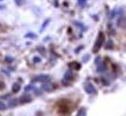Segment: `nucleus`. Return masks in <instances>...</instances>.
<instances>
[{"label": "nucleus", "instance_id": "obj_1", "mask_svg": "<svg viewBox=\"0 0 126 116\" xmlns=\"http://www.w3.org/2000/svg\"><path fill=\"white\" fill-rule=\"evenodd\" d=\"M50 80V77L48 75H39L32 78V82H48Z\"/></svg>", "mask_w": 126, "mask_h": 116}, {"label": "nucleus", "instance_id": "obj_2", "mask_svg": "<svg viewBox=\"0 0 126 116\" xmlns=\"http://www.w3.org/2000/svg\"><path fill=\"white\" fill-rule=\"evenodd\" d=\"M103 42H104V35H103L102 32H100V33H99V36H98V39H97V41H96V43H95L94 48H93V51H94V52H96V51L100 48L102 44H103Z\"/></svg>", "mask_w": 126, "mask_h": 116}, {"label": "nucleus", "instance_id": "obj_3", "mask_svg": "<svg viewBox=\"0 0 126 116\" xmlns=\"http://www.w3.org/2000/svg\"><path fill=\"white\" fill-rule=\"evenodd\" d=\"M84 90L88 94H96V92H97L95 87L93 86L91 83H85L84 84Z\"/></svg>", "mask_w": 126, "mask_h": 116}, {"label": "nucleus", "instance_id": "obj_4", "mask_svg": "<svg viewBox=\"0 0 126 116\" xmlns=\"http://www.w3.org/2000/svg\"><path fill=\"white\" fill-rule=\"evenodd\" d=\"M31 102V97L29 95H23L21 98H20V103L22 104H25V103H29Z\"/></svg>", "mask_w": 126, "mask_h": 116}, {"label": "nucleus", "instance_id": "obj_5", "mask_svg": "<svg viewBox=\"0 0 126 116\" xmlns=\"http://www.w3.org/2000/svg\"><path fill=\"white\" fill-rule=\"evenodd\" d=\"M19 102H20V100H18V99H13V100L9 101L8 106H9V107H15V106H18Z\"/></svg>", "mask_w": 126, "mask_h": 116}, {"label": "nucleus", "instance_id": "obj_6", "mask_svg": "<svg viewBox=\"0 0 126 116\" xmlns=\"http://www.w3.org/2000/svg\"><path fill=\"white\" fill-rule=\"evenodd\" d=\"M52 89H53V88H52V85H51V84H49V83H45L44 85H42V90H44V91L50 92Z\"/></svg>", "mask_w": 126, "mask_h": 116}, {"label": "nucleus", "instance_id": "obj_7", "mask_svg": "<svg viewBox=\"0 0 126 116\" xmlns=\"http://www.w3.org/2000/svg\"><path fill=\"white\" fill-rule=\"evenodd\" d=\"M20 90H21V85H20L19 83H14V84H13V87H12L13 93H18Z\"/></svg>", "mask_w": 126, "mask_h": 116}, {"label": "nucleus", "instance_id": "obj_8", "mask_svg": "<svg viewBox=\"0 0 126 116\" xmlns=\"http://www.w3.org/2000/svg\"><path fill=\"white\" fill-rule=\"evenodd\" d=\"M69 67L71 69H74V70H79L80 68V65L79 63H77V62H73V63H70L69 64Z\"/></svg>", "mask_w": 126, "mask_h": 116}, {"label": "nucleus", "instance_id": "obj_9", "mask_svg": "<svg viewBox=\"0 0 126 116\" xmlns=\"http://www.w3.org/2000/svg\"><path fill=\"white\" fill-rule=\"evenodd\" d=\"M64 77H65V79H69V80L73 78V74H72L71 70H69V71H67V72H66V74H65Z\"/></svg>", "mask_w": 126, "mask_h": 116}, {"label": "nucleus", "instance_id": "obj_10", "mask_svg": "<svg viewBox=\"0 0 126 116\" xmlns=\"http://www.w3.org/2000/svg\"><path fill=\"white\" fill-rule=\"evenodd\" d=\"M25 38H32V39H36V38H37V35H36V34H34V33L29 32V33L25 34Z\"/></svg>", "mask_w": 126, "mask_h": 116}, {"label": "nucleus", "instance_id": "obj_11", "mask_svg": "<svg viewBox=\"0 0 126 116\" xmlns=\"http://www.w3.org/2000/svg\"><path fill=\"white\" fill-rule=\"evenodd\" d=\"M50 19H47L44 21V23H43V25H42V27H41V32H42L44 29L46 28V27H47V25L49 24V22H50Z\"/></svg>", "mask_w": 126, "mask_h": 116}, {"label": "nucleus", "instance_id": "obj_12", "mask_svg": "<svg viewBox=\"0 0 126 116\" xmlns=\"http://www.w3.org/2000/svg\"><path fill=\"white\" fill-rule=\"evenodd\" d=\"M78 4L80 7H84L85 4H86V0H78Z\"/></svg>", "mask_w": 126, "mask_h": 116}, {"label": "nucleus", "instance_id": "obj_13", "mask_svg": "<svg viewBox=\"0 0 126 116\" xmlns=\"http://www.w3.org/2000/svg\"><path fill=\"white\" fill-rule=\"evenodd\" d=\"M6 109H7L6 105H5L3 102H1V101H0V110L2 111V110H6Z\"/></svg>", "mask_w": 126, "mask_h": 116}, {"label": "nucleus", "instance_id": "obj_14", "mask_svg": "<svg viewBox=\"0 0 126 116\" xmlns=\"http://www.w3.org/2000/svg\"><path fill=\"white\" fill-rule=\"evenodd\" d=\"M14 61V58L11 57V56H6L5 57V62H7V63H12Z\"/></svg>", "mask_w": 126, "mask_h": 116}, {"label": "nucleus", "instance_id": "obj_15", "mask_svg": "<svg viewBox=\"0 0 126 116\" xmlns=\"http://www.w3.org/2000/svg\"><path fill=\"white\" fill-rule=\"evenodd\" d=\"M85 114H86V112L84 109H80L78 111V115H85Z\"/></svg>", "mask_w": 126, "mask_h": 116}, {"label": "nucleus", "instance_id": "obj_16", "mask_svg": "<svg viewBox=\"0 0 126 116\" xmlns=\"http://www.w3.org/2000/svg\"><path fill=\"white\" fill-rule=\"evenodd\" d=\"M33 62H34V63H40V62H41V58L40 57H34L33 58Z\"/></svg>", "mask_w": 126, "mask_h": 116}, {"label": "nucleus", "instance_id": "obj_17", "mask_svg": "<svg viewBox=\"0 0 126 116\" xmlns=\"http://www.w3.org/2000/svg\"><path fill=\"white\" fill-rule=\"evenodd\" d=\"M31 89H33V85H28V86H26L24 88V91L25 92H28V91H30Z\"/></svg>", "mask_w": 126, "mask_h": 116}, {"label": "nucleus", "instance_id": "obj_18", "mask_svg": "<svg viewBox=\"0 0 126 116\" xmlns=\"http://www.w3.org/2000/svg\"><path fill=\"white\" fill-rule=\"evenodd\" d=\"M104 70H105V68H104V67H103L102 65H99V67H98V69H97V71H98V72H103Z\"/></svg>", "mask_w": 126, "mask_h": 116}, {"label": "nucleus", "instance_id": "obj_19", "mask_svg": "<svg viewBox=\"0 0 126 116\" xmlns=\"http://www.w3.org/2000/svg\"><path fill=\"white\" fill-rule=\"evenodd\" d=\"M4 8V6H0V9H3Z\"/></svg>", "mask_w": 126, "mask_h": 116}, {"label": "nucleus", "instance_id": "obj_20", "mask_svg": "<svg viewBox=\"0 0 126 116\" xmlns=\"http://www.w3.org/2000/svg\"><path fill=\"white\" fill-rule=\"evenodd\" d=\"M0 1H3V0H0Z\"/></svg>", "mask_w": 126, "mask_h": 116}]
</instances>
